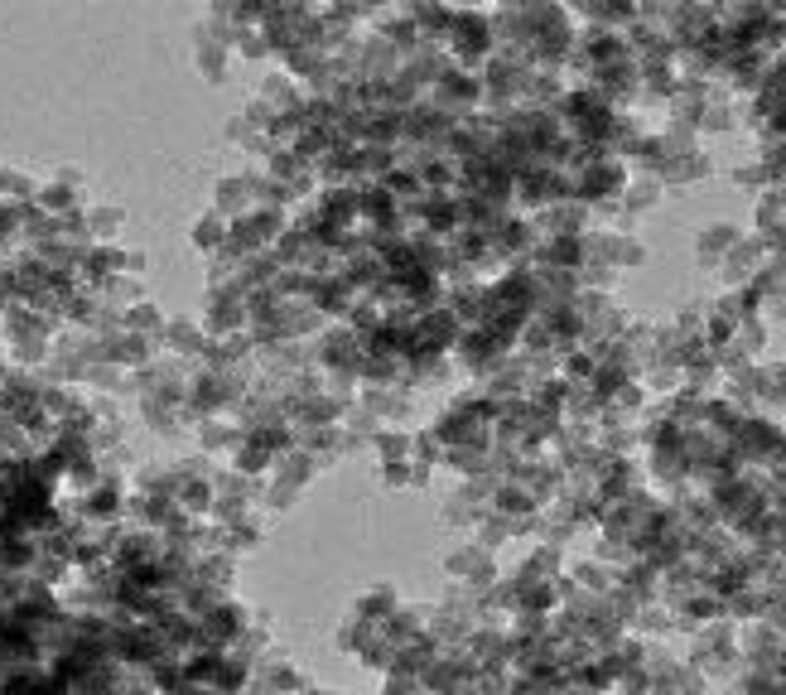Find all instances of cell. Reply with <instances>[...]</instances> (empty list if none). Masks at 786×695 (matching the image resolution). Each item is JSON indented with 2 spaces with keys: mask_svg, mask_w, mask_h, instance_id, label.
<instances>
[{
  "mask_svg": "<svg viewBox=\"0 0 786 695\" xmlns=\"http://www.w3.org/2000/svg\"><path fill=\"white\" fill-rule=\"evenodd\" d=\"M733 242H738V232H733V227H709L705 237H700V247H695L700 266H719V261L729 256Z\"/></svg>",
  "mask_w": 786,
  "mask_h": 695,
  "instance_id": "cell-3",
  "label": "cell"
},
{
  "mask_svg": "<svg viewBox=\"0 0 786 695\" xmlns=\"http://www.w3.org/2000/svg\"><path fill=\"white\" fill-rule=\"evenodd\" d=\"M82 227H87L92 242H111V237L121 232V208H111V203H87V208H82Z\"/></svg>",
  "mask_w": 786,
  "mask_h": 695,
  "instance_id": "cell-1",
  "label": "cell"
},
{
  "mask_svg": "<svg viewBox=\"0 0 786 695\" xmlns=\"http://www.w3.org/2000/svg\"><path fill=\"white\" fill-rule=\"evenodd\" d=\"M193 247L203 251V256H213V251H222L227 247V218H222V213H213V208H208V213H203V218H198V223H193Z\"/></svg>",
  "mask_w": 786,
  "mask_h": 695,
  "instance_id": "cell-2",
  "label": "cell"
}]
</instances>
